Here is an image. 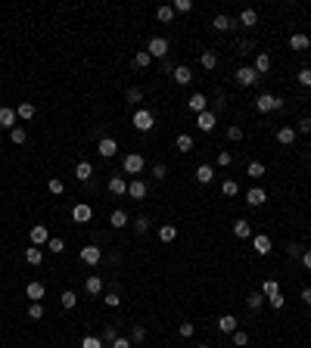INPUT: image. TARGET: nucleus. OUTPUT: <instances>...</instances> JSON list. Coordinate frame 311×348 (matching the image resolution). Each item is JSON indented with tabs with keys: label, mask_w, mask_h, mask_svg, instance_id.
<instances>
[{
	"label": "nucleus",
	"mask_w": 311,
	"mask_h": 348,
	"mask_svg": "<svg viewBox=\"0 0 311 348\" xmlns=\"http://www.w3.org/2000/svg\"><path fill=\"white\" fill-rule=\"evenodd\" d=\"M47 190H50L53 196H62V193H65V183H62L60 177H50V180H47Z\"/></svg>",
	"instance_id": "42"
},
{
	"label": "nucleus",
	"mask_w": 311,
	"mask_h": 348,
	"mask_svg": "<svg viewBox=\"0 0 311 348\" xmlns=\"http://www.w3.org/2000/svg\"><path fill=\"white\" fill-rule=\"evenodd\" d=\"M196 180H199V183H212V180H215V168H212V165H199V168H196Z\"/></svg>",
	"instance_id": "26"
},
{
	"label": "nucleus",
	"mask_w": 311,
	"mask_h": 348,
	"mask_svg": "<svg viewBox=\"0 0 311 348\" xmlns=\"http://www.w3.org/2000/svg\"><path fill=\"white\" fill-rule=\"evenodd\" d=\"M215 124H218V115H215L212 109H205V112H199V115H196V127H199L202 134H212V131H215Z\"/></svg>",
	"instance_id": "4"
},
{
	"label": "nucleus",
	"mask_w": 311,
	"mask_h": 348,
	"mask_svg": "<svg viewBox=\"0 0 311 348\" xmlns=\"http://www.w3.org/2000/svg\"><path fill=\"white\" fill-rule=\"evenodd\" d=\"M16 115H19L22 121H31V118H34V103H19V106H16Z\"/></svg>",
	"instance_id": "28"
},
{
	"label": "nucleus",
	"mask_w": 311,
	"mask_h": 348,
	"mask_svg": "<svg viewBox=\"0 0 311 348\" xmlns=\"http://www.w3.org/2000/svg\"><path fill=\"white\" fill-rule=\"evenodd\" d=\"M97 153H100L103 159H112V156H119V143H115L112 137H103V140L97 143Z\"/></svg>",
	"instance_id": "10"
},
{
	"label": "nucleus",
	"mask_w": 311,
	"mask_h": 348,
	"mask_svg": "<svg viewBox=\"0 0 311 348\" xmlns=\"http://www.w3.org/2000/svg\"><path fill=\"white\" fill-rule=\"evenodd\" d=\"M196 333V323H181V339H190Z\"/></svg>",
	"instance_id": "56"
},
{
	"label": "nucleus",
	"mask_w": 311,
	"mask_h": 348,
	"mask_svg": "<svg viewBox=\"0 0 311 348\" xmlns=\"http://www.w3.org/2000/svg\"><path fill=\"white\" fill-rule=\"evenodd\" d=\"M234 345H237V348H243V345H249V333H243V330H237V333H234Z\"/></svg>",
	"instance_id": "53"
},
{
	"label": "nucleus",
	"mask_w": 311,
	"mask_h": 348,
	"mask_svg": "<svg viewBox=\"0 0 311 348\" xmlns=\"http://www.w3.org/2000/svg\"><path fill=\"white\" fill-rule=\"evenodd\" d=\"M16 109H9V106H0V127H3V131H13L16 127Z\"/></svg>",
	"instance_id": "11"
},
{
	"label": "nucleus",
	"mask_w": 311,
	"mask_h": 348,
	"mask_svg": "<svg viewBox=\"0 0 311 348\" xmlns=\"http://www.w3.org/2000/svg\"><path fill=\"white\" fill-rule=\"evenodd\" d=\"M237 323H240V320H237L234 314H221V317H218V333H224V336H234V333L240 330Z\"/></svg>",
	"instance_id": "9"
},
{
	"label": "nucleus",
	"mask_w": 311,
	"mask_h": 348,
	"mask_svg": "<svg viewBox=\"0 0 311 348\" xmlns=\"http://www.w3.org/2000/svg\"><path fill=\"white\" fill-rule=\"evenodd\" d=\"M100 258H103V252H100L97 246H84V249H81V264H87V268L100 264Z\"/></svg>",
	"instance_id": "13"
},
{
	"label": "nucleus",
	"mask_w": 311,
	"mask_h": 348,
	"mask_svg": "<svg viewBox=\"0 0 311 348\" xmlns=\"http://www.w3.org/2000/svg\"><path fill=\"white\" fill-rule=\"evenodd\" d=\"M149 62H153V56H149L146 50H137L134 53V68H146Z\"/></svg>",
	"instance_id": "40"
},
{
	"label": "nucleus",
	"mask_w": 311,
	"mask_h": 348,
	"mask_svg": "<svg viewBox=\"0 0 311 348\" xmlns=\"http://www.w3.org/2000/svg\"><path fill=\"white\" fill-rule=\"evenodd\" d=\"M47 249H50L53 255H60V252H65V242H62L60 236H50V242H47Z\"/></svg>",
	"instance_id": "47"
},
{
	"label": "nucleus",
	"mask_w": 311,
	"mask_h": 348,
	"mask_svg": "<svg viewBox=\"0 0 311 348\" xmlns=\"http://www.w3.org/2000/svg\"><path fill=\"white\" fill-rule=\"evenodd\" d=\"M302 301H305V305H311V286H308V289H302Z\"/></svg>",
	"instance_id": "63"
},
{
	"label": "nucleus",
	"mask_w": 311,
	"mask_h": 348,
	"mask_svg": "<svg viewBox=\"0 0 311 348\" xmlns=\"http://www.w3.org/2000/svg\"><path fill=\"white\" fill-rule=\"evenodd\" d=\"M175 146L181 149V153H193V137H190V134H178Z\"/></svg>",
	"instance_id": "35"
},
{
	"label": "nucleus",
	"mask_w": 311,
	"mask_h": 348,
	"mask_svg": "<svg viewBox=\"0 0 311 348\" xmlns=\"http://www.w3.org/2000/svg\"><path fill=\"white\" fill-rule=\"evenodd\" d=\"M296 134H311V118H308V115H305V118H299Z\"/></svg>",
	"instance_id": "54"
},
{
	"label": "nucleus",
	"mask_w": 311,
	"mask_h": 348,
	"mask_svg": "<svg viewBox=\"0 0 311 348\" xmlns=\"http://www.w3.org/2000/svg\"><path fill=\"white\" fill-rule=\"evenodd\" d=\"M131 124L137 127V131H153V124H156V115L153 112H149V109H137L134 112V118H131Z\"/></svg>",
	"instance_id": "2"
},
{
	"label": "nucleus",
	"mask_w": 311,
	"mask_h": 348,
	"mask_svg": "<svg viewBox=\"0 0 311 348\" xmlns=\"http://www.w3.org/2000/svg\"><path fill=\"white\" fill-rule=\"evenodd\" d=\"M146 53L153 56V59H165V56H168V41L165 38H153L146 44Z\"/></svg>",
	"instance_id": "5"
},
{
	"label": "nucleus",
	"mask_w": 311,
	"mask_h": 348,
	"mask_svg": "<svg viewBox=\"0 0 311 348\" xmlns=\"http://www.w3.org/2000/svg\"><path fill=\"white\" fill-rule=\"evenodd\" d=\"M274 292H280V283H277V280H264V286H261V295L268 298V295H274Z\"/></svg>",
	"instance_id": "44"
},
{
	"label": "nucleus",
	"mask_w": 311,
	"mask_h": 348,
	"mask_svg": "<svg viewBox=\"0 0 311 348\" xmlns=\"http://www.w3.org/2000/svg\"><path fill=\"white\" fill-rule=\"evenodd\" d=\"M109 227H115V230H122V227H128V215L122 212V208H115V212L109 215Z\"/></svg>",
	"instance_id": "19"
},
{
	"label": "nucleus",
	"mask_w": 311,
	"mask_h": 348,
	"mask_svg": "<svg viewBox=\"0 0 311 348\" xmlns=\"http://www.w3.org/2000/svg\"><path fill=\"white\" fill-rule=\"evenodd\" d=\"M60 301H62V308H68V311H72V308L78 305V292H75V289H65V292L60 295Z\"/></svg>",
	"instance_id": "37"
},
{
	"label": "nucleus",
	"mask_w": 311,
	"mask_h": 348,
	"mask_svg": "<svg viewBox=\"0 0 311 348\" xmlns=\"http://www.w3.org/2000/svg\"><path fill=\"white\" fill-rule=\"evenodd\" d=\"M153 174H156V180H165V177H168V168L159 162V165H153Z\"/></svg>",
	"instance_id": "59"
},
{
	"label": "nucleus",
	"mask_w": 311,
	"mask_h": 348,
	"mask_svg": "<svg viewBox=\"0 0 311 348\" xmlns=\"http://www.w3.org/2000/svg\"><path fill=\"white\" fill-rule=\"evenodd\" d=\"M47 242H50V230L47 227H44V224H34L31 227V246H47Z\"/></svg>",
	"instance_id": "8"
},
{
	"label": "nucleus",
	"mask_w": 311,
	"mask_h": 348,
	"mask_svg": "<svg viewBox=\"0 0 311 348\" xmlns=\"http://www.w3.org/2000/svg\"><path fill=\"white\" fill-rule=\"evenodd\" d=\"M25 261L31 264V268H38V264L44 261V252H41L38 246H31V249H25Z\"/></svg>",
	"instance_id": "29"
},
{
	"label": "nucleus",
	"mask_w": 311,
	"mask_h": 348,
	"mask_svg": "<svg viewBox=\"0 0 311 348\" xmlns=\"http://www.w3.org/2000/svg\"><path fill=\"white\" fill-rule=\"evenodd\" d=\"M128 196H131V199H143V196H146V183L143 180H131L128 183Z\"/></svg>",
	"instance_id": "22"
},
{
	"label": "nucleus",
	"mask_w": 311,
	"mask_h": 348,
	"mask_svg": "<svg viewBox=\"0 0 311 348\" xmlns=\"http://www.w3.org/2000/svg\"><path fill=\"white\" fill-rule=\"evenodd\" d=\"M277 109H283V100H277L274 94H258L255 97V112H277Z\"/></svg>",
	"instance_id": "1"
},
{
	"label": "nucleus",
	"mask_w": 311,
	"mask_h": 348,
	"mask_svg": "<svg viewBox=\"0 0 311 348\" xmlns=\"http://www.w3.org/2000/svg\"><path fill=\"white\" fill-rule=\"evenodd\" d=\"M143 100V90L140 87H128V103H140Z\"/></svg>",
	"instance_id": "57"
},
{
	"label": "nucleus",
	"mask_w": 311,
	"mask_h": 348,
	"mask_svg": "<svg viewBox=\"0 0 311 348\" xmlns=\"http://www.w3.org/2000/svg\"><path fill=\"white\" fill-rule=\"evenodd\" d=\"M28 317L31 320H41L44 317V305H41V301H31V305H28Z\"/></svg>",
	"instance_id": "46"
},
{
	"label": "nucleus",
	"mask_w": 311,
	"mask_h": 348,
	"mask_svg": "<svg viewBox=\"0 0 311 348\" xmlns=\"http://www.w3.org/2000/svg\"><path fill=\"white\" fill-rule=\"evenodd\" d=\"M227 140H230V143H240V140H243V127H240V124H230V127H227Z\"/></svg>",
	"instance_id": "43"
},
{
	"label": "nucleus",
	"mask_w": 311,
	"mask_h": 348,
	"mask_svg": "<svg viewBox=\"0 0 311 348\" xmlns=\"http://www.w3.org/2000/svg\"><path fill=\"white\" fill-rule=\"evenodd\" d=\"M90 218H94V208H90L87 202H78V205L72 208V221H75V224H87Z\"/></svg>",
	"instance_id": "7"
},
{
	"label": "nucleus",
	"mask_w": 311,
	"mask_h": 348,
	"mask_svg": "<svg viewBox=\"0 0 311 348\" xmlns=\"http://www.w3.org/2000/svg\"><path fill=\"white\" fill-rule=\"evenodd\" d=\"M156 19L162 22V25H168V22L175 19V9H171V6H156Z\"/></svg>",
	"instance_id": "38"
},
{
	"label": "nucleus",
	"mask_w": 311,
	"mask_h": 348,
	"mask_svg": "<svg viewBox=\"0 0 311 348\" xmlns=\"http://www.w3.org/2000/svg\"><path fill=\"white\" fill-rule=\"evenodd\" d=\"M175 236H178V227L175 224H162V227H159V239H162V242H171Z\"/></svg>",
	"instance_id": "36"
},
{
	"label": "nucleus",
	"mask_w": 311,
	"mask_h": 348,
	"mask_svg": "<svg viewBox=\"0 0 311 348\" xmlns=\"http://www.w3.org/2000/svg\"><path fill=\"white\" fill-rule=\"evenodd\" d=\"M100 339H103V345H112L115 339H119V333H115V327H106V330H103V336H100Z\"/></svg>",
	"instance_id": "50"
},
{
	"label": "nucleus",
	"mask_w": 311,
	"mask_h": 348,
	"mask_svg": "<svg viewBox=\"0 0 311 348\" xmlns=\"http://www.w3.org/2000/svg\"><path fill=\"white\" fill-rule=\"evenodd\" d=\"M81 348H106V345H103L100 336H84V339H81Z\"/></svg>",
	"instance_id": "45"
},
{
	"label": "nucleus",
	"mask_w": 311,
	"mask_h": 348,
	"mask_svg": "<svg viewBox=\"0 0 311 348\" xmlns=\"http://www.w3.org/2000/svg\"><path fill=\"white\" fill-rule=\"evenodd\" d=\"M9 140H13L16 146H22V143L28 140V131H25V127H22V124H16L13 131H9Z\"/></svg>",
	"instance_id": "31"
},
{
	"label": "nucleus",
	"mask_w": 311,
	"mask_h": 348,
	"mask_svg": "<svg viewBox=\"0 0 311 348\" xmlns=\"http://www.w3.org/2000/svg\"><path fill=\"white\" fill-rule=\"evenodd\" d=\"M131 339H134V342H143V339H146V330L140 327V323H134V327H131Z\"/></svg>",
	"instance_id": "52"
},
{
	"label": "nucleus",
	"mask_w": 311,
	"mask_h": 348,
	"mask_svg": "<svg viewBox=\"0 0 311 348\" xmlns=\"http://www.w3.org/2000/svg\"><path fill=\"white\" fill-rule=\"evenodd\" d=\"M25 295H28L31 301H41L44 295H47V289H44V283H38V280H31V283L25 286Z\"/></svg>",
	"instance_id": "16"
},
{
	"label": "nucleus",
	"mask_w": 311,
	"mask_h": 348,
	"mask_svg": "<svg viewBox=\"0 0 311 348\" xmlns=\"http://www.w3.org/2000/svg\"><path fill=\"white\" fill-rule=\"evenodd\" d=\"M268 252H271V236L258 233L255 236V255H268Z\"/></svg>",
	"instance_id": "33"
},
{
	"label": "nucleus",
	"mask_w": 311,
	"mask_h": 348,
	"mask_svg": "<svg viewBox=\"0 0 311 348\" xmlns=\"http://www.w3.org/2000/svg\"><path fill=\"white\" fill-rule=\"evenodd\" d=\"M258 78H261V75H258L252 65L237 68V84H240V87H255V84H258Z\"/></svg>",
	"instance_id": "3"
},
{
	"label": "nucleus",
	"mask_w": 311,
	"mask_h": 348,
	"mask_svg": "<svg viewBox=\"0 0 311 348\" xmlns=\"http://www.w3.org/2000/svg\"><path fill=\"white\" fill-rule=\"evenodd\" d=\"M296 78H299V84H302V87H311V68H302Z\"/></svg>",
	"instance_id": "55"
},
{
	"label": "nucleus",
	"mask_w": 311,
	"mask_h": 348,
	"mask_svg": "<svg viewBox=\"0 0 311 348\" xmlns=\"http://www.w3.org/2000/svg\"><path fill=\"white\" fill-rule=\"evenodd\" d=\"M240 25L255 28L258 25V13H255V9H243V13H240Z\"/></svg>",
	"instance_id": "24"
},
{
	"label": "nucleus",
	"mask_w": 311,
	"mask_h": 348,
	"mask_svg": "<svg viewBox=\"0 0 311 348\" xmlns=\"http://www.w3.org/2000/svg\"><path fill=\"white\" fill-rule=\"evenodd\" d=\"M146 230H149V218H134V233H146Z\"/></svg>",
	"instance_id": "49"
},
{
	"label": "nucleus",
	"mask_w": 311,
	"mask_h": 348,
	"mask_svg": "<svg viewBox=\"0 0 311 348\" xmlns=\"http://www.w3.org/2000/svg\"><path fill=\"white\" fill-rule=\"evenodd\" d=\"M196 348H212V345H196Z\"/></svg>",
	"instance_id": "64"
},
{
	"label": "nucleus",
	"mask_w": 311,
	"mask_h": 348,
	"mask_svg": "<svg viewBox=\"0 0 311 348\" xmlns=\"http://www.w3.org/2000/svg\"><path fill=\"white\" fill-rule=\"evenodd\" d=\"M264 301H268V298H264L261 292H249V295H246V308H249V311H261Z\"/></svg>",
	"instance_id": "25"
},
{
	"label": "nucleus",
	"mask_w": 311,
	"mask_h": 348,
	"mask_svg": "<svg viewBox=\"0 0 311 348\" xmlns=\"http://www.w3.org/2000/svg\"><path fill=\"white\" fill-rule=\"evenodd\" d=\"M230 25H234V22H230V19H227L224 13H218V16L212 19V28H215V31H227Z\"/></svg>",
	"instance_id": "39"
},
{
	"label": "nucleus",
	"mask_w": 311,
	"mask_h": 348,
	"mask_svg": "<svg viewBox=\"0 0 311 348\" xmlns=\"http://www.w3.org/2000/svg\"><path fill=\"white\" fill-rule=\"evenodd\" d=\"M119 305H122V295L119 292H109L106 295V308H119Z\"/></svg>",
	"instance_id": "60"
},
{
	"label": "nucleus",
	"mask_w": 311,
	"mask_h": 348,
	"mask_svg": "<svg viewBox=\"0 0 311 348\" xmlns=\"http://www.w3.org/2000/svg\"><path fill=\"white\" fill-rule=\"evenodd\" d=\"M199 62H202V68H205V72H212V68L218 65V56H215L212 50H202V56H199Z\"/></svg>",
	"instance_id": "34"
},
{
	"label": "nucleus",
	"mask_w": 311,
	"mask_h": 348,
	"mask_svg": "<svg viewBox=\"0 0 311 348\" xmlns=\"http://www.w3.org/2000/svg\"><path fill=\"white\" fill-rule=\"evenodd\" d=\"M230 162H234V156H230L227 149H221V153H218V165H221V168H227Z\"/></svg>",
	"instance_id": "58"
},
{
	"label": "nucleus",
	"mask_w": 311,
	"mask_h": 348,
	"mask_svg": "<svg viewBox=\"0 0 311 348\" xmlns=\"http://www.w3.org/2000/svg\"><path fill=\"white\" fill-rule=\"evenodd\" d=\"M109 348H131V339H122V336H119V339H115Z\"/></svg>",
	"instance_id": "61"
},
{
	"label": "nucleus",
	"mask_w": 311,
	"mask_h": 348,
	"mask_svg": "<svg viewBox=\"0 0 311 348\" xmlns=\"http://www.w3.org/2000/svg\"><path fill=\"white\" fill-rule=\"evenodd\" d=\"M264 202H268V193H264L261 187H252V190L246 193V205H249V208H258V205H264Z\"/></svg>",
	"instance_id": "12"
},
{
	"label": "nucleus",
	"mask_w": 311,
	"mask_h": 348,
	"mask_svg": "<svg viewBox=\"0 0 311 348\" xmlns=\"http://www.w3.org/2000/svg\"><path fill=\"white\" fill-rule=\"evenodd\" d=\"M268 305H271V308H277V311H280V308L286 305V298H283V292H274V295H268Z\"/></svg>",
	"instance_id": "51"
},
{
	"label": "nucleus",
	"mask_w": 311,
	"mask_h": 348,
	"mask_svg": "<svg viewBox=\"0 0 311 348\" xmlns=\"http://www.w3.org/2000/svg\"><path fill=\"white\" fill-rule=\"evenodd\" d=\"M246 174L252 180H258V177H264V174H268V168L261 165V162H249V168H246Z\"/></svg>",
	"instance_id": "32"
},
{
	"label": "nucleus",
	"mask_w": 311,
	"mask_h": 348,
	"mask_svg": "<svg viewBox=\"0 0 311 348\" xmlns=\"http://www.w3.org/2000/svg\"><path fill=\"white\" fill-rule=\"evenodd\" d=\"M171 9H175V13H190V9H193V0H175V3H171Z\"/></svg>",
	"instance_id": "48"
},
{
	"label": "nucleus",
	"mask_w": 311,
	"mask_h": 348,
	"mask_svg": "<svg viewBox=\"0 0 311 348\" xmlns=\"http://www.w3.org/2000/svg\"><path fill=\"white\" fill-rule=\"evenodd\" d=\"M75 177L81 180V183H87L90 177H94V165H90L87 159H81V162H78V165H75Z\"/></svg>",
	"instance_id": "14"
},
{
	"label": "nucleus",
	"mask_w": 311,
	"mask_h": 348,
	"mask_svg": "<svg viewBox=\"0 0 311 348\" xmlns=\"http://www.w3.org/2000/svg\"><path fill=\"white\" fill-rule=\"evenodd\" d=\"M84 289H87V295H100V292H103V280H100L97 274H90L87 283H84Z\"/></svg>",
	"instance_id": "23"
},
{
	"label": "nucleus",
	"mask_w": 311,
	"mask_h": 348,
	"mask_svg": "<svg viewBox=\"0 0 311 348\" xmlns=\"http://www.w3.org/2000/svg\"><path fill=\"white\" fill-rule=\"evenodd\" d=\"M221 193H224V196H230V199H234V196L240 193V183H237V180H230V177H227V180L221 183Z\"/></svg>",
	"instance_id": "41"
},
{
	"label": "nucleus",
	"mask_w": 311,
	"mask_h": 348,
	"mask_svg": "<svg viewBox=\"0 0 311 348\" xmlns=\"http://www.w3.org/2000/svg\"><path fill=\"white\" fill-rule=\"evenodd\" d=\"M122 168H124V174H140L143 171V156L128 153V156L122 159Z\"/></svg>",
	"instance_id": "6"
},
{
	"label": "nucleus",
	"mask_w": 311,
	"mask_h": 348,
	"mask_svg": "<svg viewBox=\"0 0 311 348\" xmlns=\"http://www.w3.org/2000/svg\"><path fill=\"white\" fill-rule=\"evenodd\" d=\"M299 258H302V264H305V268H308V271H311V249H305V252H302V255H299Z\"/></svg>",
	"instance_id": "62"
},
{
	"label": "nucleus",
	"mask_w": 311,
	"mask_h": 348,
	"mask_svg": "<svg viewBox=\"0 0 311 348\" xmlns=\"http://www.w3.org/2000/svg\"><path fill=\"white\" fill-rule=\"evenodd\" d=\"M290 47H293V50H308V47H311V38H308V34H293V38H290Z\"/></svg>",
	"instance_id": "27"
},
{
	"label": "nucleus",
	"mask_w": 311,
	"mask_h": 348,
	"mask_svg": "<svg viewBox=\"0 0 311 348\" xmlns=\"http://www.w3.org/2000/svg\"><path fill=\"white\" fill-rule=\"evenodd\" d=\"M234 233H237L240 239H249V236H252V227H249V221H243V218H240V221H234Z\"/></svg>",
	"instance_id": "30"
},
{
	"label": "nucleus",
	"mask_w": 311,
	"mask_h": 348,
	"mask_svg": "<svg viewBox=\"0 0 311 348\" xmlns=\"http://www.w3.org/2000/svg\"><path fill=\"white\" fill-rule=\"evenodd\" d=\"M109 193L112 196H124V193H128V180H124L122 174H112V177H109Z\"/></svg>",
	"instance_id": "15"
},
{
	"label": "nucleus",
	"mask_w": 311,
	"mask_h": 348,
	"mask_svg": "<svg viewBox=\"0 0 311 348\" xmlns=\"http://www.w3.org/2000/svg\"><path fill=\"white\" fill-rule=\"evenodd\" d=\"M187 106L199 115V112H205V109H209V100H205V94H193V97L187 100Z\"/></svg>",
	"instance_id": "18"
},
{
	"label": "nucleus",
	"mask_w": 311,
	"mask_h": 348,
	"mask_svg": "<svg viewBox=\"0 0 311 348\" xmlns=\"http://www.w3.org/2000/svg\"><path fill=\"white\" fill-rule=\"evenodd\" d=\"M277 143L293 146L296 143V127H280V131H277Z\"/></svg>",
	"instance_id": "21"
},
{
	"label": "nucleus",
	"mask_w": 311,
	"mask_h": 348,
	"mask_svg": "<svg viewBox=\"0 0 311 348\" xmlns=\"http://www.w3.org/2000/svg\"><path fill=\"white\" fill-rule=\"evenodd\" d=\"M252 68H255L258 75L271 72V56H268V53H255V65H252Z\"/></svg>",
	"instance_id": "20"
},
{
	"label": "nucleus",
	"mask_w": 311,
	"mask_h": 348,
	"mask_svg": "<svg viewBox=\"0 0 311 348\" xmlns=\"http://www.w3.org/2000/svg\"><path fill=\"white\" fill-rule=\"evenodd\" d=\"M171 78H175V84H181V87H184V84H190V81H193V72H190L187 65H178L175 72H171Z\"/></svg>",
	"instance_id": "17"
}]
</instances>
